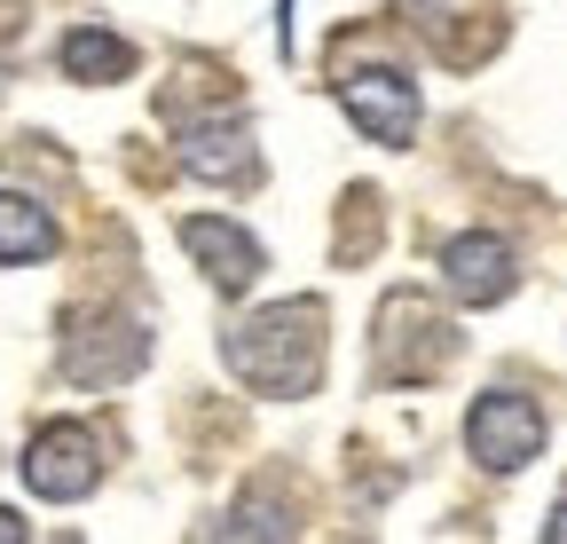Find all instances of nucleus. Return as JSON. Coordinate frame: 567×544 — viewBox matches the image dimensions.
Masks as SVG:
<instances>
[{
	"instance_id": "1",
	"label": "nucleus",
	"mask_w": 567,
	"mask_h": 544,
	"mask_svg": "<svg viewBox=\"0 0 567 544\" xmlns=\"http://www.w3.org/2000/svg\"><path fill=\"white\" fill-rule=\"evenodd\" d=\"M229 371L260 394H308L323 371V308L316 300H276L229 331Z\"/></svg>"
},
{
	"instance_id": "2",
	"label": "nucleus",
	"mask_w": 567,
	"mask_h": 544,
	"mask_svg": "<svg viewBox=\"0 0 567 544\" xmlns=\"http://www.w3.org/2000/svg\"><path fill=\"white\" fill-rule=\"evenodd\" d=\"M465 450H473L488 473H520V465L544 450V411H536L528 394L496 387V394H481V402H473V419H465Z\"/></svg>"
},
{
	"instance_id": "3",
	"label": "nucleus",
	"mask_w": 567,
	"mask_h": 544,
	"mask_svg": "<svg viewBox=\"0 0 567 544\" xmlns=\"http://www.w3.org/2000/svg\"><path fill=\"white\" fill-rule=\"evenodd\" d=\"M339 103H347V119L363 126L371 143H386V151H402L410 134H417V80H410V72H394V63L347 72V80H339Z\"/></svg>"
},
{
	"instance_id": "4",
	"label": "nucleus",
	"mask_w": 567,
	"mask_h": 544,
	"mask_svg": "<svg viewBox=\"0 0 567 544\" xmlns=\"http://www.w3.org/2000/svg\"><path fill=\"white\" fill-rule=\"evenodd\" d=\"M24 482H32L48 505L87 497V490L103 482V442H95L87 427H48V434H32V450H24Z\"/></svg>"
},
{
	"instance_id": "5",
	"label": "nucleus",
	"mask_w": 567,
	"mask_h": 544,
	"mask_svg": "<svg viewBox=\"0 0 567 544\" xmlns=\"http://www.w3.org/2000/svg\"><path fill=\"white\" fill-rule=\"evenodd\" d=\"M442 277H450V292L465 300V308H496L513 292V245L505 237H488V229H465V237H450L442 245Z\"/></svg>"
},
{
	"instance_id": "6",
	"label": "nucleus",
	"mask_w": 567,
	"mask_h": 544,
	"mask_svg": "<svg viewBox=\"0 0 567 544\" xmlns=\"http://www.w3.org/2000/svg\"><path fill=\"white\" fill-rule=\"evenodd\" d=\"M182 253H189L221 292H245V285L260 277V245H252L237 222H221V214H189V222H182Z\"/></svg>"
},
{
	"instance_id": "7",
	"label": "nucleus",
	"mask_w": 567,
	"mask_h": 544,
	"mask_svg": "<svg viewBox=\"0 0 567 544\" xmlns=\"http://www.w3.org/2000/svg\"><path fill=\"white\" fill-rule=\"evenodd\" d=\"M182 166H189L197 182H245V174H252V134H245V119H197V126H182Z\"/></svg>"
},
{
	"instance_id": "8",
	"label": "nucleus",
	"mask_w": 567,
	"mask_h": 544,
	"mask_svg": "<svg viewBox=\"0 0 567 544\" xmlns=\"http://www.w3.org/2000/svg\"><path fill=\"white\" fill-rule=\"evenodd\" d=\"M63 72L87 80V88L126 80V72H134V48H126L118 32H103V24H80V32H63Z\"/></svg>"
},
{
	"instance_id": "9",
	"label": "nucleus",
	"mask_w": 567,
	"mask_h": 544,
	"mask_svg": "<svg viewBox=\"0 0 567 544\" xmlns=\"http://www.w3.org/2000/svg\"><path fill=\"white\" fill-rule=\"evenodd\" d=\"M40 253H55L48 206H32V197H17V189H0V260L24 268V260H40Z\"/></svg>"
},
{
	"instance_id": "10",
	"label": "nucleus",
	"mask_w": 567,
	"mask_h": 544,
	"mask_svg": "<svg viewBox=\"0 0 567 544\" xmlns=\"http://www.w3.org/2000/svg\"><path fill=\"white\" fill-rule=\"evenodd\" d=\"M0 536H9V544H17V536H24V521H17V513H0Z\"/></svg>"
},
{
	"instance_id": "11",
	"label": "nucleus",
	"mask_w": 567,
	"mask_h": 544,
	"mask_svg": "<svg viewBox=\"0 0 567 544\" xmlns=\"http://www.w3.org/2000/svg\"><path fill=\"white\" fill-rule=\"evenodd\" d=\"M551 536H559V544H567V505H559V513H551Z\"/></svg>"
}]
</instances>
